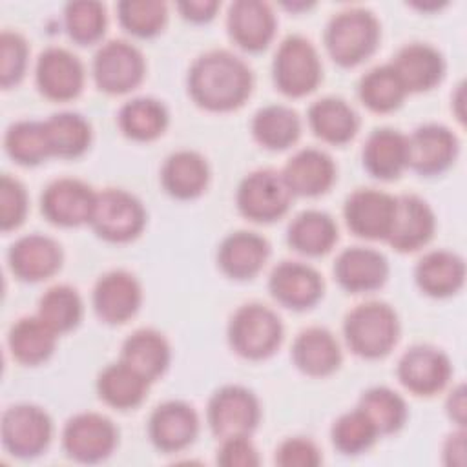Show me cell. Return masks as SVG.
I'll return each mask as SVG.
<instances>
[{
  "label": "cell",
  "mask_w": 467,
  "mask_h": 467,
  "mask_svg": "<svg viewBox=\"0 0 467 467\" xmlns=\"http://www.w3.org/2000/svg\"><path fill=\"white\" fill-rule=\"evenodd\" d=\"M252 84L246 62L226 49L197 57L188 71V93L197 106L208 111H232L243 106Z\"/></svg>",
  "instance_id": "1"
},
{
  "label": "cell",
  "mask_w": 467,
  "mask_h": 467,
  "mask_svg": "<svg viewBox=\"0 0 467 467\" xmlns=\"http://www.w3.org/2000/svg\"><path fill=\"white\" fill-rule=\"evenodd\" d=\"M343 334L347 345L356 356L378 359L387 356L396 345L400 321L387 303L367 301L347 314Z\"/></svg>",
  "instance_id": "2"
},
{
  "label": "cell",
  "mask_w": 467,
  "mask_h": 467,
  "mask_svg": "<svg viewBox=\"0 0 467 467\" xmlns=\"http://www.w3.org/2000/svg\"><path fill=\"white\" fill-rule=\"evenodd\" d=\"M379 42V22L368 9L350 7L330 18L325 29V46L330 58L352 67L368 58Z\"/></svg>",
  "instance_id": "3"
},
{
  "label": "cell",
  "mask_w": 467,
  "mask_h": 467,
  "mask_svg": "<svg viewBox=\"0 0 467 467\" xmlns=\"http://www.w3.org/2000/svg\"><path fill=\"white\" fill-rule=\"evenodd\" d=\"M230 347L246 359H265L272 356L283 341V323L279 316L261 305L239 306L228 325Z\"/></svg>",
  "instance_id": "4"
},
{
  "label": "cell",
  "mask_w": 467,
  "mask_h": 467,
  "mask_svg": "<svg viewBox=\"0 0 467 467\" xmlns=\"http://www.w3.org/2000/svg\"><path fill=\"white\" fill-rule=\"evenodd\" d=\"M272 75L277 89L286 97H305L321 80V62L316 47L301 35L286 36L274 57Z\"/></svg>",
  "instance_id": "5"
},
{
  "label": "cell",
  "mask_w": 467,
  "mask_h": 467,
  "mask_svg": "<svg viewBox=\"0 0 467 467\" xmlns=\"http://www.w3.org/2000/svg\"><path fill=\"white\" fill-rule=\"evenodd\" d=\"M89 223L99 237L109 243H128L142 232L146 212L135 195L119 188H106L97 193Z\"/></svg>",
  "instance_id": "6"
},
{
  "label": "cell",
  "mask_w": 467,
  "mask_h": 467,
  "mask_svg": "<svg viewBox=\"0 0 467 467\" xmlns=\"http://www.w3.org/2000/svg\"><path fill=\"white\" fill-rule=\"evenodd\" d=\"M285 179L275 170H255L248 173L237 188L239 212L255 223H272L283 217L292 201Z\"/></svg>",
  "instance_id": "7"
},
{
  "label": "cell",
  "mask_w": 467,
  "mask_h": 467,
  "mask_svg": "<svg viewBox=\"0 0 467 467\" xmlns=\"http://www.w3.org/2000/svg\"><path fill=\"white\" fill-rule=\"evenodd\" d=\"M208 425L221 438L250 436L259 423L261 409L252 390L241 385L221 387L208 401Z\"/></svg>",
  "instance_id": "8"
},
{
  "label": "cell",
  "mask_w": 467,
  "mask_h": 467,
  "mask_svg": "<svg viewBox=\"0 0 467 467\" xmlns=\"http://www.w3.org/2000/svg\"><path fill=\"white\" fill-rule=\"evenodd\" d=\"M146 71L142 53L126 40H109L93 57V78L99 89L122 95L135 89Z\"/></svg>",
  "instance_id": "9"
},
{
  "label": "cell",
  "mask_w": 467,
  "mask_h": 467,
  "mask_svg": "<svg viewBox=\"0 0 467 467\" xmlns=\"http://www.w3.org/2000/svg\"><path fill=\"white\" fill-rule=\"evenodd\" d=\"M0 432L4 447L13 456L27 460L47 449L53 425L44 409L29 403H18L2 414Z\"/></svg>",
  "instance_id": "10"
},
{
  "label": "cell",
  "mask_w": 467,
  "mask_h": 467,
  "mask_svg": "<svg viewBox=\"0 0 467 467\" xmlns=\"http://www.w3.org/2000/svg\"><path fill=\"white\" fill-rule=\"evenodd\" d=\"M119 440L117 427L109 418L97 412H80L67 420L62 431V445L69 458L95 463L108 458Z\"/></svg>",
  "instance_id": "11"
},
{
  "label": "cell",
  "mask_w": 467,
  "mask_h": 467,
  "mask_svg": "<svg viewBox=\"0 0 467 467\" xmlns=\"http://www.w3.org/2000/svg\"><path fill=\"white\" fill-rule=\"evenodd\" d=\"M97 193L80 179L62 177L46 186L40 197L44 217L58 226H80L91 221Z\"/></svg>",
  "instance_id": "12"
},
{
  "label": "cell",
  "mask_w": 467,
  "mask_h": 467,
  "mask_svg": "<svg viewBox=\"0 0 467 467\" xmlns=\"http://www.w3.org/2000/svg\"><path fill=\"white\" fill-rule=\"evenodd\" d=\"M400 383L416 396H432L451 379L452 365L445 352L431 345H414L398 361Z\"/></svg>",
  "instance_id": "13"
},
{
  "label": "cell",
  "mask_w": 467,
  "mask_h": 467,
  "mask_svg": "<svg viewBox=\"0 0 467 467\" xmlns=\"http://www.w3.org/2000/svg\"><path fill=\"white\" fill-rule=\"evenodd\" d=\"M396 197L390 193L359 188L345 201L343 215L352 234L365 239H387L394 219Z\"/></svg>",
  "instance_id": "14"
},
{
  "label": "cell",
  "mask_w": 467,
  "mask_h": 467,
  "mask_svg": "<svg viewBox=\"0 0 467 467\" xmlns=\"http://www.w3.org/2000/svg\"><path fill=\"white\" fill-rule=\"evenodd\" d=\"M36 86L40 93L57 102L75 99L84 86V66L64 47H47L36 60Z\"/></svg>",
  "instance_id": "15"
},
{
  "label": "cell",
  "mask_w": 467,
  "mask_h": 467,
  "mask_svg": "<svg viewBox=\"0 0 467 467\" xmlns=\"http://www.w3.org/2000/svg\"><path fill=\"white\" fill-rule=\"evenodd\" d=\"M409 166L420 175L445 171L458 155L456 135L441 124H423L407 137Z\"/></svg>",
  "instance_id": "16"
},
{
  "label": "cell",
  "mask_w": 467,
  "mask_h": 467,
  "mask_svg": "<svg viewBox=\"0 0 467 467\" xmlns=\"http://www.w3.org/2000/svg\"><path fill=\"white\" fill-rule=\"evenodd\" d=\"M199 432V416L184 401H164L150 416L148 434L151 443L164 452H177L193 443Z\"/></svg>",
  "instance_id": "17"
},
{
  "label": "cell",
  "mask_w": 467,
  "mask_h": 467,
  "mask_svg": "<svg viewBox=\"0 0 467 467\" xmlns=\"http://www.w3.org/2000/svg\"><path fill=\"white\" fill-rule=\"evenodd\" d=\"M268 290L277 303L292 310H306L323 296V279L299 261L279 263L268 279Z\"/></svg>",
  "instance_id": "18"
},
{
  "label": "cell",
  "mask_w": 467,
  "mask_h": 467,
  "mask_svg": "<svg viewBox=\"0 0 467 467\" xmlns=\"http://www.w3.org/2000/svg\"><path fill=\"white\" fill-rule=\"evenodd\" d=\"M140 301V285L126 270H111L104 274L93 288V308L97 316L109 325L126 323L133 317Z\"/></svg>",
  "instance_id": "19"
},
{
  "label": "cell",
  "mask_w": 467,
  "mask_h": 467,
  "mask_svg": "<svg viewBox=\"0 0 467 467\" xmlns=\"http://www.w3.org/2000/svg\"><path fill=\"white\" fill-rule=\"evenodd\" d=\"M226 26L230 38L244 51H263L274 38L275 15L266 2L235 0L228 7Z\"/></svg>",
  "instance_id": "20"
},
{
  "label": "cell",
  "mask_w": 467,
  "mask_h": 467,
  "mask_svg": "<svg viewBox=\"0 0 467 467\" xmlns=\"http://www.w3.org/2000/svg\"><path fill=\"white\" fill-rule=\"evenodd\" d=\"M434 228V213L421 197L400 195L396 197L394 219L385 241L398 252H414L432 239Z\"/></svg>",
  "instance_id": "21"
},
{
  "label": "cell",
  "mask_w": 467,
  "mask_h": 467,
  "mask_svg": "<svg viewBox=\"0 0 467 467\" xmlns=\"http://www.w3.org/2000/svg\"><path fill=\"white\" fill-rule=\"evenodd\" d=\"M11 272L27 283L51 277L62 266L60 244L40 234H29L16 239L7 254Z\"/></svg>",
  "instance_id": "22"
},
{
  "label": "cell",
  "mask_w": 467,
  "mask_h": 467,
  "mask_svg": "<svg viewBox=\"0 0 467 467\" xmlns=\"http://www.w3.org/2000/svg\"><path fill=\"white\" fill-rule=\"evenodd\" d=\"M334 275L341 288L348 292H372L387 281L389 263L385 255L374 248L352 246L345 248L337 255L334 263Z\"/></svg>",
  "instance_id": "23"
},
{
  "label": "cell",
  "mask_w": 467,
  "mask_h": 467,
  "mask_svg": "<svg viewBox=\"0 0 467 467\" xmlns=\"http://www.w3.org/2000/svg\"><path fill=\"white\" fill-rule=\"evenodd\" d=\"M281 175L292 195L316 197L334 184L336 164L328 153L317 148H305L290 157Z\"/></svg>",
  "instance_id": "24"
},
{
  "label": "cell",
  "mask_w": 467,
  "mask_h": 467,
  "mask_svg": "<svg viewBox=\"0 0 467 467\" xmlns=\"http://www.w3.org/2000/svg\"><path fill=\"white\" fill-rule=\"evenodd\" d=\"M392 69L400 77L407 93H421L432 89L445 73V60L441 53L431 44L412 42L403 46L394 60Z\"/></svg>",
  "instance_id": "25"
},
{
  "label": "cell",
  "mask_w": 467,
  "mask_h": 467,
  "mask_svg": "<svg viewBox=\"0 0 467 467\" xmlns=\"http://www.w3.org/2000/svg\"><path fill=\"white\" fill-rule=\"evenodd\" d=\"M270 255V246L265 237L254 232H234L223 239L217 263L232 279H252L261 272Z\"/></svg>",
  "instance_id": "26"
},
{
  "label": "cell",
  "mask_w": 467,
  "mask_h": 467,
  "mask_svg": "<svg viewBox=\"0 0 467 467\" xmlns=\"http://www.w3.org/2000/svg\"><path fill=\"white\" fill-rule=\"evenodd\" d=\"M292 359L303 374L323 378L341 365V348L332 332L323 327H310L294 339Z\"/></svg>",
  "instance_id": "27"
},
{
  "label": "cell",
  "mask_w": 467,
  "mask_h": 467,
  "mask_svg": "<svg viewBox=\"0 0 467 467\" xmlns=\"http://www.w3.org/2000/svg\"><path fill=\"white\" fill-rule=\"evenodd\" d=\"M361 157L365 170L372 177L383 181L396 179L409 168L407 135L392 128H378L367 137Z\"/></svg>",
  "instance_id": "28"
},
{
  "label": "cell",
  "mask_w": 467,
  "mask_h": 467,
  "mask_svg": "<svg viewBox=\"0 0 467 467\" xmlns=\"http://www.w3.org/2000/svg\"><path fill=\"white\" fill-rule=\"evenodd\" d=\"M210 179V168L206 159L192 150H181L171 153L161 170L162 188L175 199L199 197Z\"/></svg>",
  "instance_id": "29"
},
{
  "label": "cell",
  "mask_w": 467,
  "mask_h": 467,
  "mask_svg": "<svg viewBox=\"0 0 467 467\" xmlns=\"http://www.w3.org/2000/svg\"><path fill=\"white\" fill-rule=\"evenodd\" d=\"M414 277L427 296L447 297L463 286L465 263L454 252L432 250L418 261Z\"/></svg>",
  "instance_id": "30"
},
{
  "label": "cell",
  "mask_w": 467,
  "mask_h": 467,
  "mask_svg": "<svg viewBox=\"0 0 467 467\" xmlns=\"http://www.w3.org/2000/svg\"><path fill=\"white\" fill-rule=\"evenodd\" d=\"M120 361L151 383L162 376L170 365V345L161 332L139 328L122 343Z\"/></svg>",
  "instance_id": "31"
},
{
  "label": "cell",
  "mask_w": 467,
  "mask_h": 467,
  "mask_svg": "<svg viewBox=\"0 0 467 467\" xmlns=\"http://www.w3.org/2000/svg\"><path fill=\"white\" fill-rule=\"evenodd\" d=\"M310 130L330 144H347L354 139L359 119L358 113L337 97H325L316 100L308 109Z\"/></svg>",
  "instance_id": "32"
},
{
  "label": "cell",
  "mask_w": 467,
  "mask_h": 467,
  "mask_svg": "<svg viewBox=\"0 0 467 467\" xmlns=\"http://www.w3.org/2000/svg\"><path fill=\"white\" fill-rule=\"evenodd\" d=\"M148 385L150 381L124 361L108 365L97 378V392L100 400L119 410L139 407L146 398Z\"/></svg>",
  "instance_id": "33"
},
{
  "label": "cell",
  "mask_w": 467,
  "mask_h": 467,
  "mask_svg": "<svg viewBox=\"0 0 467 467\" xmlns=\"http://www.w3.org/2000/svg\"><path fill=\"white\" fill-rule=\"evenodd\" d=\"M57 336L58 334L38 316H26L13 323L7 343L16 361L24 365H38L53 354Z\"/></svg>",
  "instance_id": "34"
},
{
  "label": "cell",
  "mask_w": 467,
  "mask_h": 467,
  "mask_svg": "<svg viewBox=\"0 0 467 467\" xmlns=\"http://www.w3.org/2000/svg\"><path fill=\"white\" fill-rule=\"evenodd\" d=\"M288 244L310 257L327 254L337 241V226L334 219L319 210H306L296 215L286 234Z\"/></svg>",
  "instance_id": "35"
},
{
  "label": "cell",
  "mask_w": 467,
  "mask_h": 467,
  "mask_svg": "<svg viewBox=\"0 0 467 467\" xmlns=\"http://www.w3.org/2000/svg\"><path fill=\"white\" fill-rule=\"evenodd\" d=\"M168 119L166 106L151 97H137L128 100L117 117L120 131L126 137L140 142L161 137L168 126Z\"/></svg>",
  "instance_id": "36"
},
{
  "label": "cell",
  "mask_w": 467,
  "mask_h": 467,
  "mask_svg": "<svg viewBox=\"0 0 467 467\" xmlns=\"http://www.w3.org/2000/svg\"><path fill=\"white\" fill-rule=\"evenodd\" d=\"M252 133L263 148L285 150L297 140L301 133V120L292 108L270 104L254 115Z\"/></svg>",
  "instance_id": "37"
},
{
  "label": "cell",
  "mask_w": 467,
  "mask_h": 467,
  "mask_svg": "<svg viewBox=\"0 0 467 467\" xmlns=\"http://www.w3.org/2000/svg\"><path fill=\"white\" fill-rule=\"evenodd\" d=\"M51 155L62 159L80 157L91 144L89 122L73 111H62L44 120Z\"/></svg>",
  "instance_id": "38"
},
{
  "label": "cell",
  "mask_w": 467,
  "mask_h": 467,
  "mask_svg": "<svg viewBox=\"0 0 467 467\" xmlns=\"http://www.w3.org/2000/svg\"><path fill=\"white\" fill-rule=\"evenodd\" d=\"M358 95L370 111L387 113L401 106L407 89L392 66L385 64L372 67L361 77L358 84Z\"/></svg>",
  "instance_id": "39"
},
{
  "label": "cell",
  "mask_w": 467,
  "mask_h": 467,
  "mask_svg": "<svg viewBox=\"0 0 467 467\" xmlns=\"http://www.w3.org/2000/svg\"><path fill=\"white\" fill-rule=\"evenodd\" d=\"M7 155L22 166H36L51 157V148L44 122L18 120L11 124L4 137Z\"/></svg>",
  "instance_id": "40"
},
{
  "label": "cell",
  "mask_w": 467,
  "mask_h": 467,
  "mask_svg": "<svg viewBox=\"0 0 467 467\" xmlns=\"http://www.w3.org/2000/svg\"><path fill=\"white\" fill-rule=\"evenodd\" d=\"M358 409L363 410L379 436L398 432L407 420L405 400L389 387H372L365 390Z\"/></svg>",
  "instance_id": "41"
},
{
  "label": "cell",
  "mask_w": 467,
  "mask_h": 467,
  "mask_svg": "<svg viewBox=\"0 0 467 467\" xmlns=\"http://www.w3.org/2000/svg\"><path fill=\"white\" fill-rule=\"evenodd\" d=\"M36 316L46 321L57 334L69 332L80 323L82 299L73 286L55 285L42 294Z\"/></svg>",
  "instance_id": "42"
},
{
  "label": "cell",
  "mask_w": 467,
  "mask_h": 467,
  "mask_svg": "<svg viewBox=\"0 0 467 467\" xmlns=\"http://www.w3.org/2000/svg\"><path fill=\"white\" fill-rule=\"evenodd\" d=\"M64 26L73 42L80 46L95 44L108 26L106 7L95 0L69 2L64 9Z\"/></svg>",
  "instance_id": "43"
},
{
  "label": "cell",
  "mask_w": 467,
  "mask_h": 467,
  "mask_svg": "<svg viewBox=\"0 0 467 467\" xmlns=\"http://www.w3.org/2000/svg\"><path fill=\"white\" fill-rule=\"evenodd\" d=\"M117 16L128 33L150 38L164 27L168 9L161 0H122L117 4Z\"/></svg>",
  "instance_id": "44"
},
{
  "label": "cell",
  "mask_w": 467,
  "mask_h": 467,
  "mask_svg": "<svg viewBox=\"0 0 467 467\" xmlns=\"http://www.w3.org/2000/svg\"><path fill=\"white\" fill-rule=\"evenodd\" d=\"M332 443L343 454H361L370 449L379 436L361 409L341 414L332 425Z\"/></svg>",
  "instance_id": "45"
},
{
  "label": "cell",
  "mask_w": 467,
  "mask_h": 467,
  "mask_svg": "<svg viewBox=\"0 0 467 467\" xmlns=\"http://www.w3.org/2000/svg\"><path fill=\"white\" fill-rule=\"evenodd\" d=\"M27 42L16 31H2L0 35V84L2 88H11L18 84L26 73L27 66Z\"/></svg>",
  "instance_id": "46"
},
{
  "label": "cell",
  "mask_w": 467,
  "mask_h": 467,
  "mask_svg": "<svg viewBox=\"0 0 467 467\" xmlns=\"http://www.w3.org/2000/svg\"><path fill=\"white\" fill-rule=\"evenodd\" d=\"M27 212V193L22 182L9 173L0 179V224L4 232L22 224Z\"/></svg>",
  "instance_id": "47"
},
{
  "label": "cell",
  "mask_w": 467,
  "mask_h": 467,
  "mask_svg": "<svg viewBox=\"0 0 467 467\" xmlns=\"http://www.w3.org/2000/svg\"><path fill=\"white\" fill-rule=\"evenodd\" d=\"M275 463L281 467H316L321 463V452L314 441L296 436L277 447Z\"/></svg>",
  "instance_id": "48"
},
{
  "label": "cell",
  "mask_w": 467,
  "mask_h": 467,
  "mask_svg": "<svg viewBox=\"0 0 467 467\" xmlns=\"http://www.w3.org/2000/svg\"><path fill=\"white\" fill-rule=\"evenodd\" d=\"M221 449L217 451V463L224 467H255L259 465V454L250 436H235L221 440Z\"/></svg>",
  "instance_id": "49"
},
{
  "label": "cell",
  "mask_w": 467,
  "mask_h": 467,
  "mask_svg": "<svg viewBox=\"0 0 467 467\" xmlns=\"http://www.w3.org/2000/svg\"><path fill=\"white\" fill-rule=\"evenodd\" d=\"M177 9L181 11L182 18L195 24H202L215 16L219 9V2L217 0H186V2H179Z\"/></svg>",
  "instance_id": "50"
},
{
  "label": "cell",
  "mask_w": 467,
  "mask_h": 467,
  "mask_svg": "<svg viewBox=\"0 0 467 467\" xmlns=\"http://www.w3.org/2000/svg\"><path fill=\"white\" fill-rule=\"evenodd\" d=\"M443 460L447 465L462 467L465 463V431L460 427L454 434H451L443 447Z\"/></svg>",
  "instance_id": "51"
},
{
  "label": "cell",
  "mask_w": 467,
  "mask_h": 467,
  "mask_svg": "<svg viewBox=\"0 0 467 467\" xmlns=\"http://www.w3.org/2000/svg\"><path fill=\"white\" fill-rule=\"evenodd\" d=\"M447 414L458 425L465 427V385L460 383L456 389L451 390L447 398Z\"/></svg>",
  "instance_id": "52"
}]
</instances>
